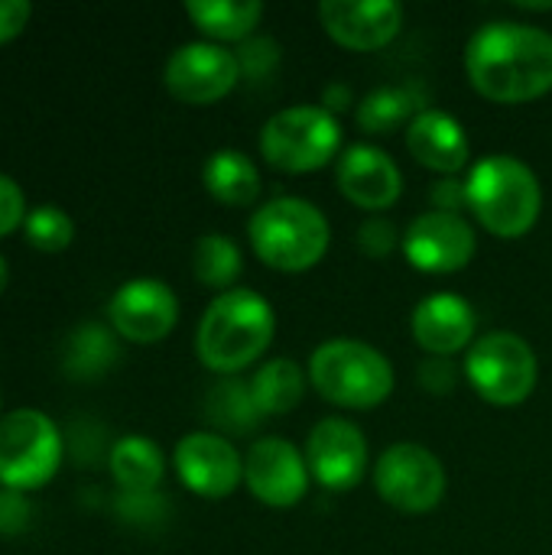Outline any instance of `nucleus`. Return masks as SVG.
<instances>
[{"label": "nucleus", "instance_id": "26", "mask_svg": "<svg viewBox=\"0 0 552 555\" xmlns=\"http://www.w3.org/2000/svg\"><path fill=\"white\" fill-rule=\"evenodd\" d=\"M192 270L198 276V283L211 286V289H224L241 276L244 263H241V250L231 237L224 234H202L195 241V254H192Z\"/></svg>", "mask_w": 552, "mask_h": 555}, {"label": "nucleus", "instance_id": "29", "mask_svg": "<svg viewBox=\"0 0 552 555\" xmlns=\"http://www.w3.org/2000/svg\"><path fill=\"white\" fill-rule=\"evenodd\" d=\"M277 59H280V49H277L273 39H247V42L241 46V52H238V65H241V72H244L247 78H264V75H270L273 65H277Z\"/></svg>", "mask_w": 552, "mask_h": 555}, {"label": "nucleus", "instance_id": "16", "mask_svg": "<svg viewBox=\"0 0 552 555\" xmlns=\"http://www.w3.org/2000/svg\"><path fill=\"white\" fill-rule=\"evenodd\" d=\"M319 16L332 39L368 52L387 46L400 33L403 7L397 0H322Z\"/></svg>", "mask_w": 552, "mask_h": 555}, {"label": "nucleus", "instance_id": "36", "mask_svg": "<svg viewBox=\"0 0 552 555\" xmlns=\"http://www.w3.org/2000/svg\"><path fill=\"white\" fill-rule=\"evenodd\" d=\"M7 280H10V270H7V260L0 257V293L7 289Z\"/></svg>", "mask_w": 552, "mask_h": 555}, {"label": "nucleus", "instance_id": "11", "mask_svg": "<svg viewBox=\"0 0 552 555\" xmlns=\"http://www.w3.org/2000/svg\"><path fill=\"white\" fill-rule=\"evenodd\" d=\"M107 319L120 338L133 345H156L172 332L179 319V302L163 280L140 276V280H127L111 296Z\"/></svg>", "mask_w": 552, "mask_h": 555}, {"label": "nucleus", "instance_id": "17", "mask_svg": "<svg viewBox=\"0 0 552 555\" xmlns=\"http://www.w3.org/2000/svg\"><path fill=\"white\" fill-rule=\"evenodd\" d=\"M338 189L358 208H387L400 198V169L397 163L371 143H355L338 163Z\"/></svg>", "mask_w": 552, "mask_h": 555}, {"label": "nucleus", "instance_id": "14", "mask_svg": "<svg viewBox=\"0 0 552 555\" xmlns=\"http://www.w3.org/2000/svg\"><path fill=\"white\" fill-rule=\"evenodd\" d=\"M244 481L257 501L270 507H293L309 491V465L286 439L267 436L251 446L244 459Z\"/></svg>", "mask_w": 552, "mask_h": 555}, {"label": "nucleus", "instance_id": "15", "mask_svg": "<svg viewBox=\"0 0 552 555\" xmlns=\"http://www.w3.org/2000/svg\"><path fill=\"white\" fill-rule=\"evenodd\" d=\"M176 472L192 494L221 501L244 478V462L224 436L192 433L176 446Z\"/></svg>", "mask_w": 552, "mask_h": 555}, {"label": "nucleus", "instance_id": "32", "mask_svg": "<svg viewBox=\"0 0 552 555\" xmlns=\"http://www.w3.org/2000/svg\"><path fill=\"white\" fill-rule=\"evenodd\" d=\"M29 527V504L20 491L0 488V537H16Z\"/></svg>", "mask_w": 552, "mask_h": 555}, {"label": "nucleus", "instance_id": "24", "mask_svg": "<svg viewBox=\"0 0 552 555\" xmlns=\"http://www.w3.org/2000/svg\"><path fill=\"white\" fill-rule=\"evenodd\" d=\"M303 393H306V377H303L299 364L286 361V358L267 361L251 380V397H254L257 410L267 416H280V413L293 410L303 400Z\"/></svg>", "mask_w": 552, "mask_h": 555}, {"label": "nucleus", "instance_id": "6", "mask_svg": "<svg viewBox=\"0 0 552 555\" xmlns=\"http://www.w3.org/2000/svg\"><path fill=\"white\" fill-rule=\"evenodd\" d=\"M62 455V433L46 413L13 410L0 420V488L26 494L49 485Z\"/></svg>", "mask_w": 552, "mask_h": 555}, {"label": "nucleus", "instance_id": "12", "mask_svg": "<svg viewBox=\"0 0 552 555\" xmlns=\"http://www.w3.org/2000/svg\"><path fill=\"white\" fill-rule=\"evenodd\" d=\"M403 254L423 273H455L475 257V234L462 215L433 208L410 221Z\"/></svg>", "mask_w": 552, "mask_h": 555}, {"label": "nucleus", "instance_id": "10", "mask_svg": "<svg viewBox=\"0 0 552 555\" xmlns=\"http://www.w3.org/2000/svg\"><path fill=\"white\" fill-rule=\"evenodd\" d=\"M241 78L238 55L218 42H185L179 46L163 72L172 98L185 104H211L224 98Z\"/></svg>", "mask_w": 552, "mask_h": 555}, {"label": "nucleus", "instance_id": "21", "mask_svg": "<svg viewBox=\"0 0 552 555\" xmlns=\"http://www.w3.org/2000/svg\"><path fill=\"white\" fill-rule=\"evenodd\" d=\"M205 189L224 205H251L260 195V172L241 150H215L202 166Z\"/></svg>", "mask_w": 552, "mask_h": 555}, {"label": "nucleus", "instance_id": "5", "mask_svg": "<svg viewBox=\"0 0 552 555\" xmlns=\"http://www.w3.org/2000/svg\"><path fill=\"white\" fill-rule=\"evenodd\" d=\"M309 377L325 400L351 410L377 406L394 390L390 361L355 338H332L319 345L309 358Z\"/></svg>", "mask_w": 552, "mask_h": 555}, {"label": "nucleus", "instance_id": "8", "mask_svg": "<svg viewBox=\"0 0 552 555\" xmlns=\"http://www.w3.org/2000/svg\"><path fill=\"white\" fill-rule=\"evenodd\" d=\"M465 374L485 400L498 406H514L527 400L537 387V354L521 335L491 332L472 345L465 358Z\"/></svg>", "mask_w": 552, "mask_h": 555}, {"label": "nucleus", "instance_id": "22", "mask_svg": "<svg viewBox=\"0 0 552 555\" xmlns=\"http://www.w3.org/2000/svg\"><path fill=\"white\" fill-rule=\"evenodd\" d=\"M117 354L120 351H117L114 332L98 322H85L68 335L62 348V367L75 380H94L117 364Z\"/></svg>", "mask_w": 552, "mask_h": 555}, {"label": "nucleus", "instance_id": "30", "mask_svg": "<svg viewBox=\"0 0 552 555\" xmlns=\"http://www.w3.org/2000/svg\"><path fill=\"white\" fill-rule=\"evenodd\" d=\"M26 221V198L23 189L0 172V237L13 234Z\"/></svg>", "mask_w": 552, "mask_h": 555}, {"label": "nucleus", "instance_id": "1", "mask_svg": "<svg viewBox=\"0 0 552 555\" xmlns=\"http://www.w3.org/2000/svg\"><path fill=\"white\" fill-rule=\"evenodd\" d=\"M465 68L491 101H534L552 88V33L514 20L485 23L465 46Z\"/></svg>", "mask_w": 552, "mask_h": 555}, {"label": "nucleus", "instance_id": "13", "mask_svg": "<svg viewBox=\"0 0 552 555\" xmlns=\"http://www.w3.org/2000/svg\"><path fill=\"white\" fill-rule=\"evenodd\" d=\"M309 475L329 491H348L364 478L368 468V442L364 433L348 420H322L312 426L306 442Z\"/></svg>", "mask_w": 552, "mask_h": 555}, {"label": "nucleus", "instance_id": "20", "mask_svg": "<svg viewBox=\"0 0 552 555\" xmlns=\"http://www.w3.org/2000/svg\"><path fill=\"white\" fill-rule=\"evenodd\" d=\"M111 475L124 494H153L163 481V452L146 436H124L107 455Z\"/></svg>", "mask_w": 552, "mask_h": 555}, {"label": "nucleus", "instance_id": "18", "mask_svg": "<svg viewBox=\"0 0 552 555\" xmlns=\"http://www.w3.org/2000/svg\"><path fill=\"white\" fill-rule=\"evenodd\" d=\"M475 335V309L455 293H436L413 309V338L433 354H452Z\"/></svg>", "mask_w": 552, "mask_h": 555}, {"label": "nucleus", "instance_id": "31", "mask_svg": "<svg viewBox=\"0 0 552 555\" xmlns=\"http://www.w3.org/2000/svg\"><path fill=\"white\" fill-rule=\"evenodd\" d=\"M358 244L361 250H368L371 257H387L397 244V228L384 218H371L358 228Z\"/></svg>", "mask_w": 552, "mask_h": 555}, {"label": "nucleus", "instance_id": "4", "mask_svg": "<svg viewBox=\"0 0 552 555\" xmlns=\"http://www.w3.org/2000/svg\"><path fill=\"white\" fill-rule=\"evenodd\" d=\"M251 244L257 257L277 270H309L329 247V221L312 202L283 195L254 211Z\"/></svg>", "mask_w": 552, "mask_h": 555}, {"label": "nucleus", "instance_id": "23", "mask_svg": "<svg viewBox=\"0 0 552 555\" xmlns=\"http://www.w3.org/2000/svg\"><path fill=\"white\" fill-rule=\"evenodd\" d=\"M192 23L215 39H244L264 16L260 0H189Z\"/></svg>", "mask_w": 552, "mask_h": 555}, {"label": "nucleus", "instance_id": "27", "mask_svg": "<svg viewBox=\"0 0 552 555\" xmlns=\"http://www.w3.org/2000/svg\"><path fill=\"white\" fill-rule=\"evenodd\" d=\"M205 413L218 429H228V433H251L257 420L264 416L251 397V384H241V380H221L218 387H211L205 400Z\"/></svg>", "mask_w": 552, "mask_h": 555}, {"label": "nucleus", "instance_id": "7", "mask_svg": "<svg viewBox=\"0 0 552 555\" xmlns=\"http://www.w3.org/2000/svg\"><path fill=\"white\" fill-rule=\"evenodd\" d=\"M342 143V127L329 107L296 104L277 111L260 130V153L270 166L286 172H309L325 166Z\"/></svg>", "mask_w": 552, "mask_h": 555}, {"label": "nucleus", "instance_id": "33", "mask_svg": "<svg viewBox=\"0 0 552 555\" xmlns=\"http://www.w3.org/2000/svg\"><path fill=\"white\" fill-rule=\"evenodd\" d=\"M429 198H433V208L436 211H449V215H459L465 205H468V185L462 182V179H439V182H433V192H429Z\"/></svg>", "mask_w": 552, "mask_h": 555}, {"label": "nucleus", "instance_id": "25", "mask_svg": "<svg viewBox=\"0 0 552 555\" xmlns=\"http://www.w3.org/2000/svg\"><path fill=\"white\" fill-rule=\"evenodd\" d=\"M420 114V88L416 85H387L374 88L361 104H358V124L368 133H387L400 127L407 117Z\"/></svg>", "mask_w": 552, "mask_h": 555}, {"label": "nucleus", "instance_id": "9", "mask_svg": "<svg viewBox=\"0 0 552 555\" xmlns=\"http://www.w3.org/2000/svg\"><path fill=\"white\" fill-rule=\"evenodd\" d=\"M374 485L390 507L403 514H426L446 494V468L429 449L416 442H397L381 455Z\"/></svg>", "mask_w": 552, "mask_h": 555}, {"label": "nucleus", "instance_id": "35", "mask_svg": "<svg viewBox=\"0 0 552 555\" xmlns=\"http://www.w3.org/2000/svg\"><path fill=\"white\" fill-rule=\"evenodd\" d=\"M420 380H423V387L433 390V393H449V390L455 387V367H452L449 361H439V358L423 361Z\"/></svg>", "mask_w": 552, "mask_h": 555}, {"label": "nucleus", "instance_id": "28", "mask_svg": "<svg viewBox=\"0 0 552 555\" xmlns=\"http://www.w3.org/2000/svg\"><path fill=\"white\" fill-rule=\"evenodd\" d=\"M23 231H26V241L36 250H42V254H59L75 237V224H72V218L59 205H39V208H33L26 215V221H23Z\"/></svg>", "mask_w": 552, "mask_h": 555}, {"label": "nucleus", "instance_id": "2", "mask_svg": "<svg viewBox=\"0 0 552 555\" xmlns=\"http://www.w3.org/2000/svg\"><path fill=\"white\" fill-rule=\"evenodd\" d=\"M273 338V309L254 289L221 293L198 322L195 351L208 371L238 374L254 364Z\"/></svg>", "mask_w": 552, "mask_h": 555}, {"label": "nucleus", "instance_id": "34", "mask_svg": "<svg viewBox=\"0 0 552 555\" xmlns=\"http://www.w3.org/2000/svg\"><path fill=\"white\" fill-rule=\"evenodd\" d=\"M29 13H33V7L26 0H0V46L23 33Z\"/></svg>", "mask_w": 552, "mask_h": 555}, {"label": "nucleus", "instance_id": "19", "mask_svg": "<svg viewBox=\"0 0 552 555\" xmlns=\"http://www.w3.org/2000/svg\"><path fill=\"white\" fill-rule=\"evenodd\" d=\"M407 146L423 166H429L436 172H446V176L459 172L468 163V153H472L462 124L455 117H449L446 111H420L410 120Z\"/></svg>", "mask_w": 552, "mask_h": 555}, {"label": "nucleus", "instance_id": "3", "mask_svg": "<svg viewBox=\"0 0 552 555\" xmlns=\"http://www.w3.org/2000/svg\"><path fill=\"white\" fill-rule=\"evenodd\" d=\"M465 185L472 211L498 237L527 234L543 205V192L534 169L508 153L478 159Z\"/></svg>", "mask_w": 552, "mask_h": 555}]
</instances>
